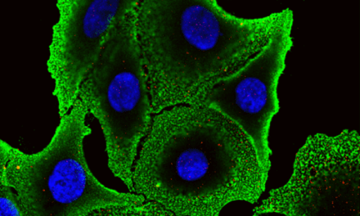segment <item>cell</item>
Listing matches in <instances>:
<instances>
[{
  "mask_svg": "<svg viewBox=\"0 0 360 216\" xmlns=\"http://www.w3.org/2000/svg\"><path fill=\"white\" fill-rule=\"evenodd\" d=\"M251 140L204 105H176L154 114L132 172L133 193L169 216H217L230 203H257L266 189Z\"/></svg>",
  "mask_w": 360,
  "mask_h": 216,
  "instance_id": "cell-1",
  "label": "cell"
},
{
  "mask_svg": "<svg viewBox=\"0 0 360 216\" xmlns=\"http://www.w3.org/2000/svg\"><path fill=\"white\" fill-rule=\"evenodd\" d=\"M291 9L243 18L216 0H138L136 31L153 114L198 105L266 44Z\"/></svg>",
  "mask_w": 360,
  "mask_h": 216,
  "instance_id": "cell-2",
  "label": "cell"
},
{
  "mask_svg": "<svg viewBox=\"0 0 360 216\" xmlns=\"http://www.w3.org/2000/svg\"><path fill=\"white\" fill-rule=\"evenodd\" d=\"M89 114L78 99L37 153H25L0 140V174L16 193L23 215L169 216L143 196L119 192L95 177L84 149L92 133Z\"/></svg>",
  "mask_w": 360,
  "mask_h": 216,
  "instance_id": "cell-3",
  "label": "cell"
},
{
  "mask_svg": "<svg viewBox=\"0 0 360 216\" xmlns=\"http://www.w3.org/2000/svg\"><path fill=\"white\" fill-rule=\"evenodd\" d=\"M137 3L115 19L78 98L101 127L109 169L131 193L135 160L154 115L135 23Z\"/></svg>",
  "mask_w": 360,
  "mask_h": 216,
  "instance_id": "cell-4",
  "label": "cell"
},
{
  "mask_svg": "<svg viewBox=\"0 0 360 216\" xmlns=\"http://www.w3.org/2000/svg\"><path fill=\"white\" fill-rule=\"evenodd\" d=\"M359 177L356 130L311 135L295 157L288 182L270 191L253 215H359Z\"/></svg>",
  "mask_w": 360,
  "mask_h": 216,
  "instance_id": "cell-5",
  "label": "cell"
},
{
  "mask_svg": "<svg viewBox=\"0 0 360 216\" xmlns=\"http://www.w3.org/2000/svg\"><path fill=\"white\" fill-rule=\"evenodd\" d=\"M293 22L292 13L257 53L214 84L198 104L218 110L243 130L268 174L273 153L269 130L280 110L278 87L293 46Z\"/></svg>",
  "mask_w": 360,
  "mask_h": 216,
  "instance_id": "cell-6",
  "label": "cell"
},
{
  "mask_svg": "<svg viewBox=\"0 0 360 216\" xmlns=\"http://www.w3.org/2000/svg\"><path fill=\"white\" fill-rule=\"evenodd\" d=\"M135 0H58L47 61L60 118L79 98L115 19Z\"/></svg>",
  "mask_w": 360,
  "mask_h": 216,
  "instance_id": "cell-7",
  "label": "cell"
},
{
  "mask_svg": "<svg viewBox=\"0 0 360 216\" xmlns=\"http://www.w3.org/2000/svg\"><path fill=\"white\" fill-rule=\"evenodd\" d=\"M0 215L24 216L16 193L1 174H0Z\"/></svg>",
  "mask_w": 360,
  "mask_h": 216,
  "instance_id": "cell-8",
  "label": "cell"
}]
</instances>
